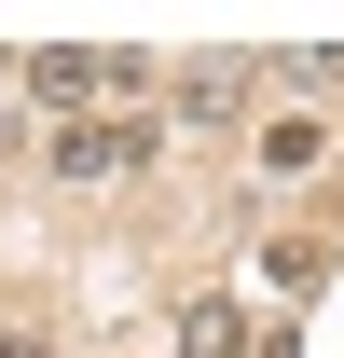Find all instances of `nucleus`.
Segmentation results:
<instances>
[{
    "label": "nucleus",
    "mask_w": 344,
    "mask_h": 358,
    "mask_svg": "<svg viewBox=\"0 0 344 358\" xmlns=\"http://www.w3.org/2000/svg\"><path fill=\"white\" fill-rule=\"evenodd\" d=\"M317 152H331V124H317V110H275V124H261V166H275V179H303Z\"/></svg>",
    "instance_id": "obj_5"
},
{
    "label": "nucleus",
    "mask_w": 344,
    "mask_h": 358,
    "mask_svg": "<svg viewBox=\"0 0 344 358\" xmlns=\"http://www.w3.org/2000/svg\"><path fill=\"white\" fill-rule=\"evenodd\" d=\"M234 110H248V55H207V69H179V124H193V138H220Z\"/></svg>",
    "instance_id": "obj_3"
},
{
    "label": "nucleus",
    "mask_w": 344,
    "mask_h": 358,
    "mask_svg": "<svg viewBox=\"0 0 344 358\" xmlns=\"http://www.w3.org/2000/svg\"><path fill=\"white\" fill-rule=\"evenodd\" d=\"M179 358H248V303L234 289H193L179 303Z\"/></svg>",
    "instance_id": "obj_4"
},
{
    "label": "nucleus",
    "mask_w": 344,
    "mask_h": 358,
    "mask_svg": "<svg viewBox=\"0 0 344 358\" xmlns=\"http://www.w3.org/2000/svg\"><path fill=\"white\" fill-rule=\"evenodd\" d=\"M14 83L42 96L55 124H83V110H124L152 69H138V55H96V42H55V55H14Z\"/></svg>",
    "instance_id": "obj_2"
},
{
    "label": "nucleus",
    "mask_w": 344,
    "mask_h": 358,
    "mask_svg": "<svg viewBox=\"0 0 344 358\" xmlns=\"http://www.w3.org/2000/svg\"><path fill=\"white\" fill-rule=\"evenodd\" d=\"M0 358H55V345H42V331H0Z\"/></svg>",
    "instance_id": "obj_6"
},
{
    "label": "nucleus",
    "mask_w": 344,
    "mask_h": 358,
    "mask_svg": "<svg viewBox=\"0 0 344 358\" xmlns=\"http://www.w3.org/2000/svg\"><path fill=\"white\" fill-rule=\"evenodd\" d=\"M0 83H14V55H0Z\"/></svg>",
    "instance_id": "obj_7"
},
{
    "label": "nucleus",
    "mask_w": 344,
    "mask_h": 358,
    "mask_svg": "<svg viewBox=\"0 0 344 358\" xmlns=\"http://www.w3.org/2000/svg\"><path fill=\"white\" fill-rule=\"evenodd\" d=\"M152 152H166V124H152V110H83V124L42 138V166L69 179V193H110V179H138Z\"/></svg>",
    "instance_id": "obj_1"
}]
</instances>
